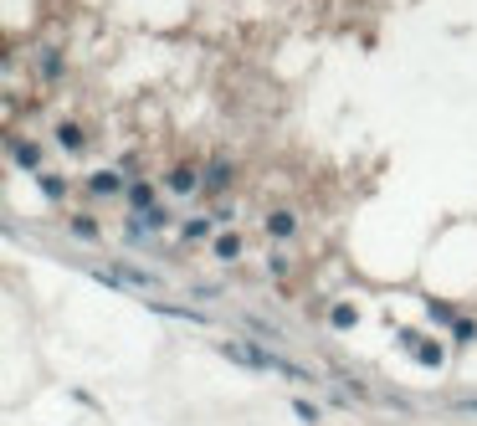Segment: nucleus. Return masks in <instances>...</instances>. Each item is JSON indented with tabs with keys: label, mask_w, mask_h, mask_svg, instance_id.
<instances>
[{
	"label": "nucleus",
	"mask_w": 477,
	"mask_h": 426,
	"mask_svg": "<svg viewBox=\"0 0 477 426\" xmlns=\"http://www.w3.org/2000/svg\"><path fill=\"white\" fill-rule=\"evenodd\" d=\"M236 252H242V237H236V231H226V237L215 242V257H226V262H231Z\"/></svg>",
	"instance_id": "8"
},
{
	"label": "nucleus",
	"mask_w": 477,
	"mask_h": 426,
	"mask_svg": "<svg viewBox=\"0 0 477 426\" xmlns=\"http://www.w3.org/2000/svg\"><path fill=\"white\" fill-rule=\"evenodd\" d=\"M267 237H272V242H293V237H298V216H293L288 206L267 211Z\"/></svg>",
	"instance_id": "2"
},
{
	"label": "nucleus",
	"mask_w": 477,
	"mask_h": 426,
	"mask_svg": "<svg viewBox=\"0 0 477 426\" xmlns=\"http://www.w3.org/2000/svg\"><path fill=\"white\" fill-rule=\"evenodd\" d=\"M206 180H201V169H195V164H169V190H175V196H195V190H201Z\"/></svg>",
	"instance_id": "1"
},
{
	"label": "nucleus",
	"mask_w": 477,
	"mask_h": 426,
	"mask_svg": "<svg viewBox=\"0 0 477 426\" xmlns=\"http://www.w3.org/2000/svg\"><path fill=\"white\" fill-rule=\"evenodd\" d=\"M72 231H77V237H82V242H93V237H98V226H93L88 216H77V221H72Z\"/></svg>",
	"instance_id": "9"
},
{
	"label": "nucleus",
	"mask_w": 477,
	"mask_h": 426,
	"mask_svg": "<svg viewBox=\"0 0 477 426\" xmlns=\"http://www.w3.org/2000/svg\"><path fill=\"white\" fill-rule=\"evenodd\" d=\"M11 159H16L21 169H31V175H36V169H41V149H36V144H21V139H11Z\"/></svg>",
	"instance_id": "5"
},
{
	"label": "nucleus",
	"mask_w": 477,
	"mask_h": 426,
	"mask_svg": "<svg viewBox=\"0 0 477 426\" xmlns=\"http://www.w3.org/2000/svg\"><path fill=\"white\" fill-rule=\"evenodd\" d=\"M128 206H134V211H159L155 206V185H144V180L128 185Z\"/></svg>",
	"instance_id": "6"
},
{
	"label": "nucleus",
	"mask_w": 477,
	"mask_h": 426,
	"mask_svg": "<svg viewBox=\"0 0 477 426\" xmlns=\"http://www.w3.org/2000/svg\"><path fill=\"white\" fill-rule=\"evenodd\" d=\"M226 180H231V159H226V155H215L211 169H206V190H211V196H221Z\"/></svg>",
	"instance_id": "4"
},
{
	"label": "nucleus",
	"mask_w": 477,
	"mask_h": 426,
	"mask_svg": "<svg viewBox=\"0 0 477 426\" xmlns=\"http://www.w3.org/2000/svg\"><path fill=\"white\" fill-rule=\"evenodd\" d=\"M88 190H93V196H128L118 169H98V175H88Z\"/></svg>",
	"instance_id": "3"
},
{
	"label": "nucleus",
	"mask_w": 477,
	"mask_h": 426,
	"mask_svg": "<svg viewBox=\"0 0 477 426\" xmlns=\"http://www.w3.org/2000/svg\"><path fill=\"white\" fill-rule=\"evenodd\" d=\"M57 144L62 149H82V129L77 123H57Z\"/></svg>",
	"instance_id": "7"
},
{
	"label": "nucleus",
	"mask_w": 477,
	"mask_h": 426,
	"mask_svg": "<svg viewBox=\"0 0 477 426\" xmlns=\"http://www.w3.org/2000/svg\"><path fill=\"white\" fill-rule=\"evenodd\" d=\"M206 231H211L206 221H185V242H195V237H206Z\"/></svg>",
	"instance_id": "10"
}]
</instances>
